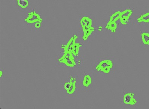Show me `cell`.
<instances>
[{"instance_id": "6da1fadb", "label": "cell", "mask_w": 149, "mask_h": 109, "mask_svg": "<svg viewBox=\"0 0 149 109\" xmlns=\"http://www.w3.org/2000/svg\"><path fill=\"white\" fill-rule=\"evenodd\" d=\"M91 69L94 74L111 75L116 70V59L111 56L97 57L93 62Z\"/></svg>"}, {"instance_id": "7a4b0ae2", "label": "cell", "mask_w": 149, "mask_h": 109, "mask_svg": "<svg viewBox=\"0 0 149 109\" xmlns=\"http://www.w3.org/2000/svg\"><path fill=\"white\" fill-rule=\"evenodd\" d=\"M79 31L82 42L84 44L89 42L97 30L95 22L90 16L84 15L79 19Z\"/></svg>"}, {"instance_id": "3957f363", "label": "cell", "mask_w": 149, "mask_h": 109, "mask_svg": "<svg viewBox=\"0 0 149 109\" xmlns=\"http://www.w3.org/2000/svg\"><path fill=\"white\" fill-rule=\"evenodd\" d=\"M62 90L68 97L74 98L81 91L77 74L69 73L61 83Z\"/></svg>"}, {"instance_id": "277c9868", "label": "cell", "mask_w": 149, "mask_h": 109, "mask_svg": "<svg viewBox=\"0 0 149 109\" xmlns=\"http://www.w3.org/2000/svg\"><path fill=\"white\" fill-rule=\"evenodd\" d=\"M56 62L58 66L66 68H80L84 65L82 57L76 58L70 53L61 51L56 57Z\"/></svg>"}, {"instance_id": "5b68a950", "label": "cell", "mask_w": 149, "mask_h": 109, "mask_svg": "<svg viewBox=\"0 0 149 109\" xmlns=\"http://www.w3.org/2000/svg\"><path fill=\"white\" fill-rule=\"evenodd\" d=\"M93 73L92 71L84 70L78 73L81 90L84 92L90 91L95 84Z\"/></svg>"}, {"instance_id": "8992f818", "label": "cell", "mask_w": 149, "mask_h": 109, "mask_svg": "<svg viewBox=\"0 0 149 109\" xmlns=\"http://www.w3.org/2000/svg\"><path fill=\"white\" fill-rule=\"evenodd\" d=\"M121 103L129 108H134L139 103V100L133 92L124 90L122 94Z\"/></svg>"}, {"instance_id": "52a82bcc", "label": "cell", "mask_w": 149, "mask_h": 109, "mask_svg": "<svg viewBox=\"0 0 149 109\" xmlns=\"http://www.w3.org/2000/svg\"><path fill=\"white\" fill-rule=\"evenodd\" d=\"M120 9L116 10L110 15L109 19L106 22L105 28L111 33H116L118 25H120Z\"/></svg>"}, {"instance_id": "ba28073f", "label": "cell", "mask_w": 149, "mask_h": 109, "mask_svg": "<svg viewBox=\"0 0 149 109\" xmlns=\"http://www.w3.org/2000/svg\"><path fill=\"white\" fill-rule=\"evenodd\" d=\"M24 21L26 24L32 26L36 22L43 23V18L40 13L37 12L34 8H31L25 14Z\"/></svg>"}, {"instance_id": "9c48e42d", "label": "cell", "mask_w": 149, "mask_h": 109, "mask_svg": "<svg viewBox=\"0 0 149 109\" xmlns=\"http://www.w3.org/2000/svg\"><path fill=\"white\" fill-rule=\"evenodd\" d=\"M134 17V10L129 7L120 9V24L126 25L130 24Z\"/></svg>"}, {"instance_id": "30bf717a", "label": "cell", "mask_w": 149, "mask_h": 109, "mask_svg": "<svg viewBox=\"0 0 149 109\" xmlns=\"http://www.w3.org/2000/svg\"><path fill=\"white\" fill-rule=\"evenodd\" d=\"M141 47L142 48L149 49V29L139 28Z\"/></svg>"}, {"instance_id": "8fae6325", "label": "cell", "mask_w": 149, "mask_h": 109, "mask_svg": "<svg viewBox=\"0 0 149 109\" xmlns=\"http://www.w3.org/2000/svg\"><path fill=\"white\" fill-rule=\"evenodd\" d=\"M15 7L20 12H25L30 9L29 0H13Z\"/></svg>"}, {"instance_id": "7c38bea8", "label": "cell", "mask_w": 149, "mask_h": 109, "mask_svg": "<svg viewBox=\"0 0 149 109\" xmlns=\"http://www.w3.org/2000/svg\"><path fill=\"white\" fill-rule=\"evenodd\" d=\"M135 22L136 24L146 25L149 29V9L145 13L139 15L135 18Z\"/></svg>"}, {"instance_id": "4fadbf2b", "label": "cell", "mask_w": 149, "mask_h": 109, "mask_svg": "<svg viewBox=\"0 0 149 109\" xmlns=\"http://www.w3.org/2000/svg\"><path fill=\"white\" fill-rule=\"evenodd\" d=\"M42 23H43L42 22H38L32 25L31 26L32 30L36 31H41L43 27Z\"/></svg>"}]
</instances>
